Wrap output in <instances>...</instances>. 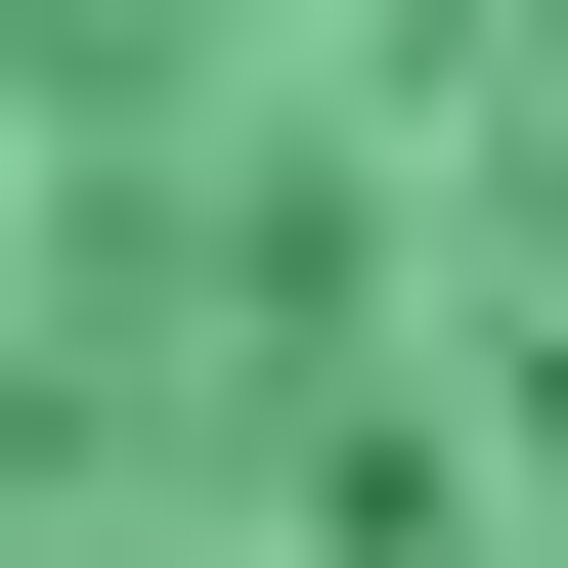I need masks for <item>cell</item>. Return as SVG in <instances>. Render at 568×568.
Masks as SVG:
<instances>
[{
  "mask_svg": "<svg viewBox=\"0 0 568 568\" xmlns=\"http://www.w3.org/2000/svg\"><path fill=\"white\" fill-rule=\"evenodd\" d=\"M0 568H568V0H0Z\"/></svg>",
  "mask_w": 568,
  "mask_h": 568,
  "instance_id": "1",
  "label": "cell"
}]
</instances>
